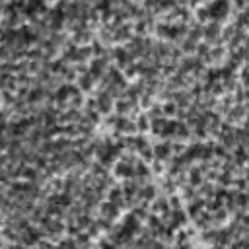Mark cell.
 <instances>
[{"label":"cell","mask_w":249,"mask_h":249,"mask_svg":"<svg viewBox=\"0 0 249 249\" xmlns=\"http://www.w3.org/2000/svg\"><path fill=\"white\" fill-rule=\"evenodd\" d=\"M210 16L212 18H222V16H226V12H228V2L226 0H218V2H214L212 6H210Z\"/></svg>","instance_id":"cell-1"},{"label":"cell","mask_w":249,"mask_h":249,"mask_svg":"<svg viewBox=\"0 0 249 249\" xmlns=\"http://www.w3.org/2000/svg\"><path fill=\"white\" fill-rule=\"evenodd\" d=\"M117 171H119V175H131V167H129V165H119L117 167Z\"/></svg>","instance_id":"cell-2"},{"label":"cell","mask_w":249,"mask_h":249,"mask_svg":"<svg viewBox=\"0 0 249 249\" xmlns=\"http://www.w3.org/2000/svg\"><path fill=\"white\" fill-rule=\"evenodd\" d=\"M156 154H158L160 158H164L165 154H167V146H158V148H156Z\"/></svg>","instance_id":"cell-3"},{"label":"cell","mask_w":249,"mask_h":249,"mask_svg":"<svg viewBox=\"0 0 249 249\" xmlns=\"http://www.w3.org/2000/svg\"><path fill=\"white\" fill-rule=\"evenodd\" d=\"M243 21H245V24H249V12L245 14V18H243Z\"/></svg>","instance_id":"cell-4"}]
</instances>
